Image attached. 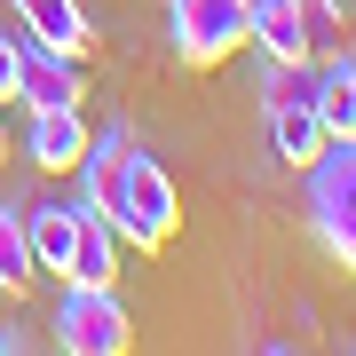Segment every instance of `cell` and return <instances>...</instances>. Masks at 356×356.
Masks as SVG:
<instances>
[{"mask_svg": "<svg viewBox=\"0 0 356 356\" xmlns=\"http://www.w3.org/2000/svg\"><path fill=\"white\" fill-rule=\"evenodd\" d=\"M103 222H111V238L143 245V254H166L175 229H182V191H175V175H166L151 151H127V159H119V175H111V198H103Z\"/></svg>", "mask_w": 356, "mask_h": 356, "instance_id": "cell-1", "label": "cell"}, {"mask_svg": "<svg viewBox=\"0 0 356 356\" xmlns=\"http://www.w3.org/2000/svg\"><path fill=\"white\" fill-rule=\"evenodd\" d=\"M309 111H317L325 143H356V64L348 56H325V72L309 79Z\"/></svg>", "mask_w": 356, "mask_h": 356, "instance_id": "cell-7", "label": "cell"}, {"mask_svg": "<svg viewBox=\"0 0 356 356\" xmlns=\"http://www.w3.org/2000/svg\"><path fill=\"white\" fill-rule=\"evenodd\" d=\"M245 40H261L269 64H317V48H309L301 8H293V0H254V32H245Z\"/></svg>", "mask_w": 356, "mask_h": 356, "instance_id": "cell-10", "label": "cell"}, {"mask_svg": "<svg viewBox=\"0 0 356 356\" xmlns=\"http://www.w3.org/2000/svg\"><path fill=\"white\" fill-rule=\"evenodd\" d=\"M32 238H24V214L0 206V293H32Z\"/></svg>", "mask_w": 356, "mask_h": 356, "instance_id": "cell-13", "label": "cell"}, {"mask_svg": "<svg viewBox=\"0 0 356 356\" xmlns=\"http://www.w3.org/2000/svg\"><path fill=\"white\" fill-rule=\"evenodd\" d=\"M119 277V254H111V222L79 206V245H72V285H111Z\"/></svg>", "mask_w": 356, "mask_h": 356, "instance_id": "cell-12", "label": "cell"}, {"mask_svg": "<svg viewBox=\"0 0 356 356\" xmlns=\"http://www.w3.org/2000/svg\"><path fill=\"white\" fill-rule=\"evenodd\" d=\"M301 8V32L317 56H341V0H293Z\"/></svg>", "mask_w": 356, "mask_h": 356, "instance_id": "cell-14", "label": "cell"}, {"mask_svg": "<svg viewBox=\"0 0 356 356\" xmlns=\"http://www.w3.org/2000/svg\"><path fill=\"white\" fill-rule=\"evenodd\" d=\"M8 8L32 24L40 48H64V56H88V48H95V24H88L79 0H8Z\"/></svg>", "mask_w": 356, "mask_h": 356, "instance_id": "cell-9", "label": "cell"}, {"mask_svg": "<svg viewBox=\"0 0 356 356\" xmlns=\"http://www.w3.org/2000/svg\"><path fill=\"white\" fill-rule=\"evenodd\" d=\"M24 238H32V269H48V277H72L79 206H40V214H24Z\"/></svg>", "mask_w": 356, "mask_h": 356, "instance_id": "cell-11", "label": "cell"}, {"mask_svg": "<svg viewBox=\"0 0 356 356\" xmlns=\"http://www.w3.org/2000/svg\"><path fill=\"white\" fill-rule=\"evenodd\" d=\"M56 348H72V356H127L135 348V317L119 309L111 285H72L64 309H56Z\"/></svg>", "mask_w": 356, "mask_h": 356, "instance_id": "cell-5", "label": "cell"}, {"mask_svg": "<svg viewBox=\"0 0 356 356\" xmlns=\"http://www.w3.org/2000/svg\"><path fill=\"white\" fill-rule=\"evenodd\" d=\"M254 32V0H166V40H175L182 72H214L245 48Z\"/></svg>", "mask_w": 356, "mask_h": 356, "instance_id": "cell-2", "label": "cell"}, {"mask_svg": "<svg viewBox=\"0 0 356 356\" xmlns=\"http://www.w3.org/2000/svg\"><path fill=\"white\" fill-rule=\"evenodd\" d=\"M309 229L341 269H356V143H332L309 166Z\"/></svg>", "mask_w": 356, "mask_h": 356, "instance_id": "cell-3", "label": "cell"}, {"mask_svg": "<svg viewBox=\"0 0 356 356\" xmlns=\"http://www.w3.org/2000/svg\"><path fill=\"white\" fill-rule=\"evenodd\" d=\"M16 88H24V48H16V40H0V103H8Z\"/></svg>", "mask_w": 356, "mask_h": 356, "instance_id": "cell-15", "label": "cell"}, {"mask_svg": "<svg viewBox=\"0 0 356 356\" xmlns=\"http://www.w3.org/2000/svg\"><path fill=\"white\" fill-rule=\"evenodd\" d=\"M24 159L40 166V175H79V159H88V119H79V103L32 111V127H24Z\"/></svg>", "mask_w": 356, "mask_h": 356, "instance_id": "cell-6", "label": "cell"}, {"mask_svg": "<svg viewBox=\"0 0 356 356\" xmlns=\"http://www.w3.org/2000/svg\"><path fill=\"white\" fill-rule=\"evenodd\" d=\"M32 103V111H56V103H79L88 95V79H79V56L64 48H24V88H16Z\"/></svg>", "mask_w": 356, "mask_h": 356, "instance_id": "cell-8", "label": "cell"}, {"mask_svg": "<svg viewBox=\"0 0 356 356\" xmlns=\"http://www.w3.org/2000/svg\"><path fill=\"white\" fill-rule=\"evenodd\" d=\"M0 159H8V119H0Z\"/></svg>", "mask_w": 356, "mask_h": 356, "instance_id": "cell-16", "label": "cell"}, {"mask_svg": "<svg viewBox=\"0 0 356 356\" xmlns=\"http://www.w3.org/2000/svg\"><path fill=\"white\" fill-rule=\"evenodd\" d=\"M269 151H277L293 175H309L332 143L309 111V64H269Z\"/></svg>", "mask_w": 356, "mask_h": 356, "instance_id": "cell-4", "label": "cell"}]
</instances>
